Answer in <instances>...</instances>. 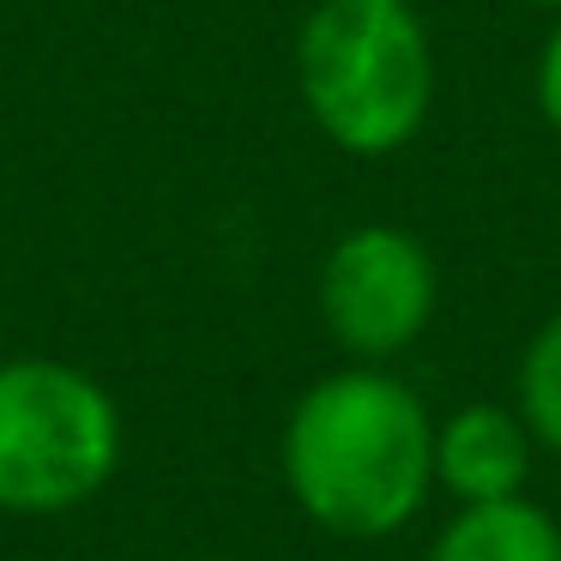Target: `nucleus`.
<instances>
[{
	"label": "nucleus",
	"mask_w": 561,
	"mask_h": 561,
	"mask_svg": "<svg viewBox=\"0 0 561 561\" xmlns=\"http://www.w3.org/2000/svg\"><path fill=\"white\" fill-rule=\"evenodd\" d=\"M428 561H561V525L525 495L471 501L440 525Z\"/></svg>",
	"instance_id": "423d86ee"
},
{
	"label": "nucleus",
	"mask_w": 561,
	"mask_h": 561,
	"mask_svg": "<svg viewBox=\"0 0 561 561\" xmlns=\"http://www.w3.org/2000/svg\"><path fill=\"white\" fill-rule=\"evenodd\" d=\"M284 483L332 537H392L435 489V423L404 380L375 363L339 368L284 423Z\"/></svg>",
	"instance_id": "f257e3e1"
},
{
	"label": "nucleus",
	"mask_w": 561,
	"mask_h": 561,
	"mask_svg": "<svg viewBox=\"0 0 561 561\" xmlns=\"http://www.w3.org/2000/svg\"><path fill=\"white\" fill-rule=\"evenodd\" d=\"M531 7H556V13H561V0H531Z\"/></svg>",
	"instance_id": "1a4fd4ad"
},
{
	"label": "nucleus",
	"mask_w": 561,
	"mask_h": 561,
	"mask_svg": "<svg viewBox=\"0 0 561 561\" xmlns=\"http://www.w3.org/2000/svg\"><path fill=\"white\" fill-rule=\"evenodd\" d=\"M122 465V411L73 363L0 356V507L67 513Z\"/></svg>",
	"instance_id": "7ed1b4c3"
},
{
	"label": "nucleus",
	"mask_w": 561,
	"mask_h": 561,
	"mask_svg": "<svg viewBox=\"0 0 561 561\" xmlns=\"http://www.w3.org/2000/svg\"><path fill=\"white\" fill-rule=\"evenodd\" d=\"M435 314V260L399 224L339 236L320 266V320L356 363L411 351Z\"/></svg>",
	"instance_id": "20e7f679"
},
{
	"label": "nucleus",
	"mask_w": 561,
	"mask_h": 561,
	"mask_svg": "<svg viewBox=\"0 0 561 561\" xmlns=\"http://www.w3.org/2000/svg\"><path fill=\"white\" fill-rule=\"evenodd\" d=\"M537 110H543V122L561 134V25L549 31L543 55H537Z\"/></svg>",
	"instance_id": "6e6552de"
},
{
	"label": "nucleus",
	"mask_w": 561,
	"mask_h": 561,
	"mask_svg": "<svg viewBox=\"0 0 561 561\" xmlns=\"http://www.w3.org/2000/svg\"><path fill=\"white\" fill-rule=\"evenodd\" d=\"M296 85L314 127L351 158L411 146L435 103V55L411 0H320L296 37Z\"/></svg>",
	"instance_id": "f03ea898"
},
{
	"label": "nucleus",
	"mask_w": 561,
	"mask_h": 561,
	"mask_svg": "<svg viewBox=\"0 0 561 561\" xmlns=\"http://www.w3.org/2000/svg\"><path fill=\"white\" fill-rule=\"evenodd\" d=\"M525 471H531V428L501 404H471L435 428V483L459 495V507L519 495Z\"/></svg>",
	"instance_id": "39448f33"
},
{
	"label": "nucleus",
	"mask_w": 561,
	"mask_h": 561,
	"mask_svg": "<svg viewBox=\"0 0 561 561\" xmlns=\"http://www.w3.org/2000/svg\"><path fill=\"white\" fill-rule=\"evenodd\" d=\"M519 423L531 428V440H543L549 453H561V314H549L543 327H537V339L525 344Z\"/></svg>",
	"instance_id": "0eeeda50"
}]
</instances>
